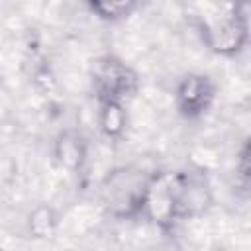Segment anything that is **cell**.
Returning <instances> with one entry per match:
<instances>
[{"mask_svg":"<svg viewBox=\"0 0 251 251\" xmlns=\"http://www.w3.org/2000/svg\"><path fill=\"white\" fill-rule=\"evenodd\" d=\"M212 202L208 178L202 171H175L153 173L143 214L155 222H173L202 214Z\"/></svg>","mask_w":251,"mask_h":251,"instance_id":"cell-1","label":"cell"},{"mask_svg":"<svg viewBox=\"0 0 251 251\" xmlns=\"http://www.w3.org/2000/svg\"><path fill=\"white\" fill-rule=\"evenodd\" d=\"M153 173L137 167H120L102 182V202L112 216L131 218L143 214L145 194Z\"/></svg>","mask_w":251,"mask_h":251,"instance_id":"cell-2","label":"cell"},{"mask_svg":"<svg viewBox=\"0 0 251 251\" xmlns=\"http://www.w3.org/2000/svg\"><path fill=\"white\" fill-rule=\"evenodd\" d=\"M94 94L100 104H122L137 88V75L120 59L104 57L92 73Z\"/></svg>","mask_w":251,"mask_h":251,"instance_id":"cell-3","label":"cell"},{"mask_svg":"<svg viewBox=\"0 0 251 251\" xmlns=\"http://www.w3.org/2000/svg\"><path fill=\"white\" fill-rule=\"evenodd\" d=\"M247 6H231L229 14L204 20L202 31L208 45L224 55L237 53L247 39Z\"/></svg>","mask_w":251,"mask_h":251,"instance_id":"cell-4","label":"cell"},{"mask_svg":"<svg viewBox=\"0 0 251 251\" xmlns=\"http://www.w3.org/2000/svg\"><path fill=\"white\" fill-rule=\"evenodd\" d=\"M214 100V84L204 75H188L176 88V106L178 110L188 116L204 114Z\"/></svg>","mask_w":251,"mask_h":251,"instance_id":"cell-5","label":"cell"},{"mask_svg":"<svg viewBox=\"0 0 251 251\" xmlns=\"http://www.w3.org/2000/svg\"><path fill=\"white\" fill-rule=\"evenodd\" d=\"M100 126L108 135H118L126 126V114L122 104H102Z\"/></svg>","mask_w":251,"mask_h":251,"instance_id":"cell-6","label":"cell"},{"mask_svg":"<svg viewBox=\"0 0 251 251\" xmlns=\"http://www.w3.org/2000/svg\"><path fill=\"white\" fill-rule=\"evenodd\" d=\"M88 8L98 14L104 20H120L124 16H129L131 10L135 8L133 2H126V0H118V2H90Z\"/></svg>","mask_w":251,"mask_h":251,"instance_id":"cell-7","label":"cell"}]
</instances>
